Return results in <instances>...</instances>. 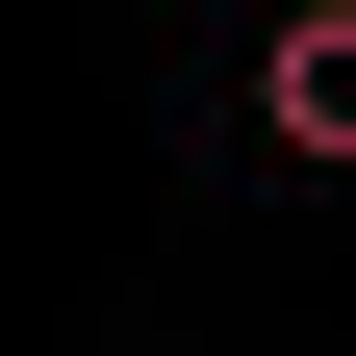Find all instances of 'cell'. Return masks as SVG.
Returning <instances> with one entry per match:
<instances>
[{
    "mask_svg": "<svg viewBox=\"0 0 356 356\" xmlns=\"http://www.w3.org/2000/svg\"><path fill=\"white\" fill-rule=\"evenodd\" d=\"M254 127H280L305 178H356V0H305V26H254Z\"/></svg>",
    "mask_w": 356,
    "mask_h": 356,
    "instance_id": "obj_1",
    "label": "cell"
}]
</instances>
